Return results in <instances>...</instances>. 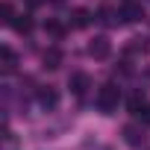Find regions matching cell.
Here are the masks:
<instances>
[{
  "mask_svg": "<svg viewBox=\"0 0 150 150\" xmlns=\"http://www.w3.org/2000/svg\"><path fill=\"white\" fill-rule=\"evenodd\" d=\"M41 59H44V68H47V71H56V68H62V62H65V53H62L59 47H47Z\"/></svg>",
  "mask_w": 150,
  "mask_h": 150,
  "instance_id": "ba28073f",
  "label": "cell"
},
{
  "mask_svg": "<svg viewBox=\"0 0 150 150\" xmlns=\"http://www.w3.org/2000/svg\"><path fill=\"white\" fill-rule=\"evenodd\" d=\"M9 27H12L15 33H21V35H30L35 24H33V15H30V12H24V15H15V21H12Z\"/></svg>",
  "mask_w": 150,
  "mask_h": 150,
  "instance_id": "9c48e42d",
  "label": "cell"
},
{
  "mask_svg": "<svg viewBox=\"0 0 150 150\" xmlns=\"http://www.w3.org/2000/svg\"><path fill=\"white\" fill-rule=\"evenodd\" d=\"M141 18H144V9H141L138 3H129V0H127V3L118 6V21H121V24H135V21H141Z\"/></svg>",
  "mask_w": 150,
  "mask_h": 150,
  "instance_id": "3957f363",
  "label": "cell"
},
{
  "mask_svg": "<svg viewBox=\"0 0 150 150\" xmlns=\"http://www.w3.org/2000/svg\"><path fill=\"white\" fill-rule=\"evenodd\" d=\"M86 53H88L91 59H106V56L112 53V41H109L106 35H94V38L88 41V47H86Z\"/></svg>",
  "mask_w": 150,
  "mask_h": 150,
  "instance_id": "7a4b0ae2",
  "label": "cell"
},
{
  "mask_svg": "<svg viewBox=\"0 0 150 150\" xmlns=\"http://www.w3.org/2000/svg\"><path fill=\"white\" fill-rule=\"evenodd\" d=\"M68 24H71V30H86L91 24V12L88 9H74L68 15Z\"/></svg>",
  "mask_w": 150,
  "mask_h": 150,
  "instance_id": "8992f818",
  "label": "cell"
},
{
  "mask_svg": "<svg viewBox=\"0 0 150 150\" xmlns=\"http://www.w3.org/2000/svg\"><path fill=\"white\" fill-rule=\"evenodd\" d=\"M144 50H147V38H129L127 53H144Z\"/></svg>",
  "mask_w": 150,
  "mask_h": 150,
  "instance_id": "5bb4252c",
  "label": "cell"
},
{
  "mask_svg": "<svg viewBox=\"0 0 150 150\" xmlns=\"http://www.w3.org/2000/svg\"><path fill=\"white\" fill-rule=\"evenodd\" d=\"M68 88L77 94V97H83L88 88H91V80H88V74H83V71H77V74H71L68 77Z\"/></svg>",
  "mask_w": 150,
  "mask_h": 150,
  "instance_id": "5b68a950",
  "label": "cell"
},
{
  "mask_svg": "<svg viewBox=\"0 0 150 150\" xmlns=\"http://www.w3.org/2000/svg\"><path fill=\"white\" fill-rule=\"evenodd\" d=\"M35 100H38V106L41 109H56L59 106V91L53 88V86H41V88H35Z\"/></svg>",
  "mask_w": 150,
  "mask_h": 150,
  "instance_id": "277c9868",
  "label": "cell"
},
{
  "mask_svg": "<svg viewBox=\"0 0 150 150\" xmlns=\"http://www.w3.org/2000/svg\"><path fill=\"white\" fill-rule=\"evenodd\" d=\"M0 56H3V74H15V71H18V56H15L12 47H3Z\"/></svg>",
  "mask_w": 150,
  "mask_h": 150,
  "instance_id": "8fae6325",
  "label": "cell"
},
{
  "mask_svg": "<svg viewBox=\"0 0 150 150\" xmlns=\"http://www.w3.org/2000/svg\"><path fill=\"white\" fill-rule=\"evenodd\" d=\"M0 21H3V24H12V21H15V12H12V3H9V0L0 3Z\"/></svg>",
  "mask_w": 150,
  "mask_h": 150,
  "instance_id": "4fadbf2b",
  "label": "cell"
},
{
  "mask_svg": "<svg viewBox=\"0 0 150 150\" xmlns=\"http://www.w3.org/2000/svg\"><path fill=\"white\" fill-rule=\"evenodd\" d=\"M94 21H97L100 27H115V24H121V21H118V9H109V6H100V9L94 12Z\"/></svg>",
  "mask_w": 150,
  "mask_h": 150,
  "instance_id": "52a82bcc",
  "label": "cell"
},
{
  "mask_svg": "<svg viewBox=\"0 0 150 150\" xmlns=\"http://www.w3.org/2000/svg\"><path fill=\"white\" fill-rule=\"evenodd\" d=\"M124 141H127L129 147H141V144H144V132H141V127L127 124V127H124Z\"/></svg>",
  "mask_w": 150,
  "mask_h": 150,
  "instance_id": "30bf717a",
  "label": "cell"
},
{
  "mask_svg": "<svg viewBox=\"0 0 150 150\" xmlns=\"http://www.w3.org/2000/svg\"><path fill=\"white\" fill-rule=\"evenodd\" d=\"M141 118H144V124H150V103L144 106V112H141Z\"/></svg>",
  "mask_w": 150,
  "mask_h": 150,
  "instance_id": "2e32d148",
  "label": "cell"
},
{
  "mask_svg": "<svg viewBox=\"0 0 150 150\" xmlns=\"http://www.w3.org/2000/svg\"><path fill=\"white\" fill-rule=\"evenodd\" d=\"M41 3H44V0H27V6H30V9H35V6H41Z\"/></svg>",
  "mask_w": 150,
  "mask_h": 150,
  "instance_id": "e0dca14e",
  "label": "cell"
},
{
  "mask_svg": "<svg viewBox=\"0 0 150 150\" xmlns=\"http://www.w3.org/2000/svg\"><path fill=\"white\" fill-rule=\"evenodd\" d=\"M94 103H97V109H100L103 115H115V112H118V103H121V88H118V86H112V83L100 86V91H97Z\"/></svg>",
  "mask_w": 150,
  "mask_h": 150,
  "instance_id": "6da1fadb",
  "label": "cell"
},
{
  "mask_svg": "<svg viewBox=\"0 0 150 150\" xmlns=\"http://www.w3.org/2000/svg\"><path fill=\"white\" fill-rule=\"evenodd\" d=\"M44 30H47L53 38H62V35H65V27H62L59 21H47V24H44Z\"/></svg>",
  "mask_w": 150,
  "mask_h": 150,
  "instance_id": "9a60e30c",
  "label": "cell"
},
{
  "mask_svg": "<svg viewBox=\"0 0 150 150\" xmlns=\"http://www.w3.org/2000/svg\"><path fill=\"white\" fill-rule=\"evenodd\" d=\"M127 106H129V112H132V115H141V112H144V106H147V103H144V94H132Z\"/></svg>",
  "mask_w": 150,
  "mask_h": 150,
  "instance_id": "7c38bea8",
  "label": "cell"
},
{
  "mask_svg": "<svg viewBox=\"0 0 150 150\" xmlns=\"http://www.w3.org/2000/svg\"><path fill=\"white\" fill-rule=\"evenodd\" d=\"M56 3H59V0H56Z\"/></svg>",
  "mask_w": 150,
  "mask_h": 150,
  "instance_id": "ac0fdd59",
  "label": "cell"
}]
</instances>
